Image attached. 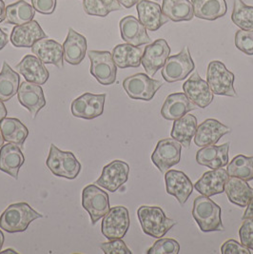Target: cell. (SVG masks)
Masks as SVG:
<instances>
[{
  "label": "cell",
  "instance_id": "obj_16",
  "mask_svg": "<svg viewBox=\"0 0 253 254\" xmlns=\"http://www.w3.org/2000/svg\"><path fill=\"white\" fill-rule=\"evenodd\" d=\"M183 90L189 99L198 108L206 109L213 100V93L207 81L203 80L197 71L185 82Z\"/></svg>",
  "mask_w": 253,
  "mask_h": 254
},
{
  "label": "cell",
  "instance_id": "obj_18",
  "mask_svg": "<svg viewBox=\"0 0 253 254\" xmlns=\"http://www.w3.org/2000/svg\"><path fill=\"white\" fill-rule=\"evenodd\" d=\"M230 127L213 118H208L202 122L196 129L194 143L199 148L215 145L220 138L230 133Z\"/></svg>",
  "mask_w": 253,
  "mask_h": 254
},
{
  "label": "cell",
  "instance_id": "obj_31",
  "mask_svg": "<svg viewBox=\"0 0 253 254\" xmlns=\"http://www.w3.org/2000/svg\"><path fill=\"white\" fill-rule=\"evenodd\" d=\"M112 56L115 65L120 69L138 68L142 64L143 50L127 43L119 44L114 48Z\"/></svg>",
  "mask_w": 253,
  "mask_h": 254
},
{
  "label": "cell",
  "instance_id": "obj_8",
  "mask_svg": "<svg viewBox=\"0 0 253 254\" xmlns=\"http://www.w3.org/2000/svg\"><path fill=\"white\" fill-rule=\"evenodd\" d=\"M88 57L92 76L103 86L113 85L116 81L117 68L112 54L108 51H90Z\"/></svg>",
  "mask_w": 253,
  "mask_h": 254
},
{
  "label": "cell",
  "instance_id": "obj_21",
  "mask_svg": "<svg viewBox=\"0 0 253 254\" xmlns=\"http://www.w3.org/2000/svg\"><path fill=\"white\" fill-rule=\"evenodd\" d=\"M42 38H47L45 32L36 20L28 23L17 25L12 29L11 42L16 48H32L35 42Z\"/></svg>",
  "mask_w": 253,
  "mask_h": 254
},
{
  "label": "cell",
  "instance_id": "obj_55",
  "mask_svg": "<svg viewBox=\"0 0 253 254\" xmlns=\"http://www.w3.org/2000/svg\"><path fill=\"white\" fill-rule=\"evenodd\" d=\"M3 1H4V0H3Z\"/></svg>",
  "mask_w": 253,
  "mask_h": 254
},
{
  "label": "cell",
  "instance_id": "obj_35",
  "mask_svg": "<svg viewBox=\"0 0 253 254\" xmlns=\"http://www.w3.org/2000/svg\"><path fill=\"white\" fill-rule=\"evenodd\" d=\"M20 76L4 61L0 71V100L7 102L17 93L19 89Z\"/></svg>",
  "mask_w": 253,
  "mask_h": 254
},
{
  "label": "cell",
  "instance_id": "obj_54",
  "mask_svg": "<svg viewBox=\"0 0 253 254\" xmlns=\"http://www.w3.org/2000/svg\"><path fill=\"white\" fill-rule=\"evenodd\" d=\"M155 1H159V0H155Z\"/></svg>",
  "mask_w": 253,
  "mask_h": 254
},
{
  "label": "cell",
  "instance_id": "obj_13",
  "mask_svg": "<svg viewBox=\"0 0 253 254\" xmlns=\"http://www.w3.org/2000/svg\"><path fill=\"white\" fill-rule=\"evenodd\" d=\"M129 166L122 160H114L103 168L100 177L94 184L103 188L108 191L115 192L124 185L128 179Z\"/></svg>",
  "mask_w": 253,
  "mask_h": 254
},
{
  "label": "cell",
  "instance_id": "obj_3",
  "mask_svg": "<svg viewBox=\"0 0 253 254\" xmlns=\"http://www.w3.org/2000/svg\"><path fill=\"white\" fill-rule=\"evenodd\" d=\"M137 216L144 233L156 239L164 237L177 224L160 207L142 206L137 210Z\"/></svg>",
  "mask_w": 253,
  "mask_h": 254
},
{
  "label": "cell",
  "instance_id": "obj_10",
  "mask_svg": "<svg viewBox=\"0 0 253 254\" xmlns=\"http://www.w3.org/2000/svg\"><path fill=\"white\" fill-rule=\"evenodd\" d=\"M129 214L127 208L116 206L110 208L101 223V231L108 240L122 239L129 228Z\"/></svg>",
  "mask_w": 253,
  "mask_h": 254
},
{
  "label": "cell",
  "instance_id": "obj_26",
  "mask_svg": "<svg viewBox=\"0 0 253 254\" xmlns=\"http://www.w3.org/2000/svg\"><path fill=\"white\" fill-rule=\"evenodd\" d=\"M15 69L23 75L26 81L38 85L45 84L50 77V73L44 66V63L32 55L25 56L15 66Z\"/></svg>",
  "mask_w": 253,
  "mask_h": 254
},
{
  "label": "cell",
  "instance_id": "obj_6",
  "mask_svg": "<svg viewBox=\"0 0 253 254\" xmlns=\"http://www.w3.org/2000/svg\"><path fill=\"white\" fill-rule=\"evenodd\" d=\"M194 68L195 65L190 53V49L189 47L185 46L179 54L169 57L167 59L161 69L162 76L168 83L184 80Z\"/></svg>",
  "mask_w": 253,
  "mask_h": 254
},
{
  "label": "cell",
  "instance_id": "obj_27",
  "mask_svg": "<svg viewBox=\"0 0 253 254\" xmlns=\"http://www.w3.org/2000/svg\"><path fill=\"white\" fill-rule=\"evenodd\" d=\"M25 158L21 149L15 144L8 143L0 150V171L18 179V173L23 166Z\"/></svg>",
  "mask_w": 253,
  "mask_h": 254
},
{
  "label": "cell",
  "instance_id": "obj_20",
  "mask_svg": "<svg viewBox=\"0 0 253 254\" xmlns=\"http://www.w3.org/2000/svg\"><path fill=\"white\" fill-rule=\"evenodd\" d=\"M119 29L122 39L132 46L146 45L151 41L147 29L132 15H126L122 18L119 22Z\"/></svg>",
  "mask_w": 253,
  "mask_h": 254
},
{
  "label": "cell",
  "instance_id": "obj_5",
  "mask_svg": "<svg viewBox=\"0 0 253 254\" xmlns=\"http://www.w3.org/2000/svg\"><path fill=\"white\" fill-rule=\"evenodd\" d=\"M234 74L226 68L225 64L219 60L209 62L207 66V84L213 94L230 97H237L233 83Z\"/></svg>",
  "mask_w": 253,
  "mask_h": 254
},
{
  "label": "cell",
  "instance_id": "obj_30",
  "mask_svg": "<svg viewBox=\"0 0 253 254\" xmlns=\"http://www.w3.org/2000/svg\"><path fill=\"white\" fill-rule=\"evenodd\" d=\"M194 16L199 19L213 21L226 15V0H191Z\"/></svg>",
  "mask_w": 253,
  "mask_h": 254
},
{
  "label": "cell",
  "instance_id": "obj_28",
  "mask_svg": "<svg viewBox=\"0 0 253 254\" xmlns=\"http://www.w3.org/2000/svg\"><path fill=\"white\" fill-rule=\"evenodd\" d=\"M64 59L70 65H79L86 56L87 39L72 28H69L67 38L63 44Z\"/></svg>",
  "mask_w": 253,
  "mask_h": 254
},
{
  "label": "cell",
  "instance_id": "obj_33",
  "mask_svg": "<svg viewBox=\"0 0 253 254\" xmlns=\"http://www.w3.org/2000/svg\"><path fill=\"white\" fill-rule=\"evenodd\" d=\"M197 127V118L195 116L186 115L177 120H174L171 132L172 138L178 141L186 149H189L191 140L194 137Z\"/></svg>",
  "mask_w": 253,
  "mask_h": 254
},
{
  "label": "cell",
  "instance_id": "obj_44",
  "mask_svg": "<svg viewBox=\"0 0 253 254\" xmlns=\"http://www.w3.org/2000/svg\"><path fill=\"white\" fill-rule=\"evenodd\" d=\"M222 254H252L251 251L244 247L242 244L237 242L236 240L230 239L224 243L221 247Z\"/></svg>",
  "mask_w": 253,
  "mask_h": 254
},
{
  "label": "cell",
  "instance_id": "obj_36",
  "mask_svg": "<svg viewBox=\"0 0 253 254\" xmlns=\"http://www.w3.org/2000/svg\"><path fill=\"white\" fill-rule=\"evenodd\" d=\"M35 8L25 0H19L7 6L5 22L12 25H22L32 21L35 17Z\"/></svg>",
  "mask_w": 253,
  "mask_h": 254
},
{
  "label": "cell",
  "instance_id": "obj_9",
  "mask_svg": "<svg viewBox=\"0 0 253 254\" xmlns=\"http://www.w3.org/2000/svg\"><path fill=\"white\" fill-rule=\"evenodd\" d=\"M82 206L89 212L93 226L103 218L111 208L108 193L96 185H88L84 188Z\"/></svg>",
  "mask_w": 253,
  "mask_h": 254
},
{
  "label": "cell",
  "instance_id": "obj_50",
  "mask_svg": "<svg viewBox=\"0 0 253 254\" xmlns=\"http://www.w3.org/2000/svg\"><path fill=\"white\" fill-rule=\"evenodd\" d=\"M7 114H8V112H7V109H6L5 105L3 103V101L0 100V122H1L3 119L6 118Z\"/></svg>",
  "mask_w": 253,
  "mask_h": 254
},
{
  "label": "cell",
  "instance_id": "obj_42",
  "mask_svg": "<svg viewBox=\"0 0 253 254\" xmlns=\"http://www.w3.org/2000/svg\"><path fill=\"white\" fill-rule=\"evenodd\" d=\"M99 248L105 254H131V251L126 247L122 239L109 240V242L101 243Z\"/></svg>",
  "mask_w": 253,
  "mask_h": 254
},
{
  "label": "cell",
  "instance_id": "obj_24",
  "mask_svg": "<svg viewBox=\"0 0 253 254\" xmlns=\"http://www.w3.org/2000/svg\"><path fill=\"white\" fill-rule=\"evenodd\" d=\"M138 12L139 21L150 32H156L163 25L169 21L162 12L161 6L158 3L141 0L136 6Z\"/></svg>",
  "mask_w": 253,
  "mask_h": 254
},
{
  "label": "cell",
  "instance_id": "obj_7",
  "mask_svg": "<svg viewBox=\"0 0 253 254\" xmlns=\"http://www.w3.org/2000/svg\"><path fill=\"white\" fill-rule=\"evenodd\" d=\"M162 86L161 81L152 79L145 73L133 74L123 81L125 92L134 100L150 101Z\"/></svg>",
  "mask_w": 253,
  "mask_h": 254
},
{
  "label": "cell",
  "instance_id": "obj_40",
  "mask_svg": "<svg viewBox=\"0 0 253 254\" xmlns=\"http://www.w3.org/2000/svg\"><path fill=\"white\" fill-rule=\"evenodd\" d=\"M180 252V244L172 238H159L154 243L148 254H178Z\"/></svg>",
  "mask_w": 253,
  "mask_h": 254
},
{
  "label": "cell",
  "instance_id": "obj_48",
  "mask_svg": "<svg viewBox=\"0 0 253 254\" xmlns=\"http://www.w3.org/2000/svg\"><path fill=\"white\" fill-rule=\"evenodd\" d=\"M123 7H125L126 9H129L131 7H133L134 5H136L141 0H117Z\"/></svg>",
  "mask_w": 253,
  "mask_h": 254
},
{
  "label": "cell",
  "instance_id": "obj_19",
  "mask_svg": "<svg viewBox=\"0 0 253 254\" xmlns=\"http://www.w3.org/2000/svg\"><path fill=\"white\" fill-rule=\"evenodd\" d=\"M230 175L223 168L207 172L194 184L196 190L205 196L211 197L223 193Z\"/></svg>",
  "mask_w": 253,
  "mask_h": 254
},
{
  "label": "cell",
  "instance_id": "obj_12",
  "mask_svg": "<svg viewBox=\"0 0 253 254\" xmlns=\"http://www.w3.org/2000/svg\"><path fill=\"white\" fill-rule=\"evenodd\" d=\"M105 100L106 93H84L71 102V114L74 117L87 120L99 117L103 115Z\"/></svg>",
  "mask_w": 253,
  "mask_h": 254
},
{
  "label": "cell",
  "instance_id": "obj_25",
  "mask_svg": "<svg viewBox=\"0 0 253 254\" xmlns=\"http://www.w3.org/2000/svg\"><path fill=\"white\" fill-rule=\"evenodd\" d=\"M196 109V105L189 99L185 93H172L162 106L161 116L166 120L174 121Z\"/></svg>",
  "mask_w": 253,
  "mask_h": 254
},
{
  "label": "cell",
  "instance_id": "obj_14",
  "mask_svg": "<svg viewBox=\"0 0 253 254\" xmlns=\"http://www.w3.org/2000/svg\"><path fill=\"white\" fill-rule=\"evenodd\" d=\"M171 48L168 42L160 38L155 40L153 43L145 48L141 63L146 70L147 74L152 77L154 74L161 69L167 59L170 57Z\"/></svg>",
  "mask_w": 253,
  "mask_h": 254
},
{
  "label": "cell",
  "instance_id": "obj_15",
  "mask_svg": "<svg viewBox=\"0 0 253 254\" xmlns=\"http://www.w3.org/2000/svg\"><path fill=\"white\" fill-rule=\"evenodd\" d=\"M19 103L26 108L33 118L46 106V99L43 89L40 85L23 81L19 85L17 92Z\"/></svg>",
  "mask_w": 253,
  "mask_h": 254
},
{
  "label": "cell",
  "instance_id": "obj_37",
  "mask_svg": "<svg viewBox=\"0 0 253 254\" xmlns=\"http://www.w3.org/2000/svg\"><path fill=\"white\" fill-rule=\"evenodd\" d=\"M227 172L230 176L238 177L247 182L253 180V156L239 154L230 161Z\"/></svg>",
  "mask_w": 253,
  "mask_h": 254
},
{
  "label": "cell",
  "instance_id": "obj_22",
  "mask_svg": "<svg viewBox=\"0 0 253 254\" xmlns=\"http://www.w3.org/2000/svg\"><path fill=\"white\" fill-rule=\"evenodd\" d=\"M32 53L44 64H53L58 69H63L64 51L63 46L58 41L42 38L32 47Z\"/></svg>",
  "mask_w": 253,
  "mask_h": 254
},
{
  "label": "cell",
  "instance_id": "obj_39",
  "mask_svg": "<svg viewBox=\"0 0 253 254\" xmlns=\"http://www.w3.org/2000/svg\"><path fill=\"white\" fill-rule=\"evenodd\" d=\"M231 20L243 31H253V7L242 0H234Z\"/></svg>",
  "mask_w": 253,
  "mask_h": 254
},
{
  "label": "cell",
  "instance_id": "obj_41",
  "mask_svg": "<svg viewBox=\"0 0 253 254\" xmlns=\"http://www.w3.org/2000/svg\"><path fill=\"white\" fill-rule=\"evenodd\" d=\"M235 46L244 54L253 56V31H238L235 34Z\"/></svg>",
  "mask_w": 253,
  "mask_h": 254
},
{
  "label": "cell",
  "instance_id": "obj_38",
  "mask_svg": "<svg viewBox=\"0 0 253 254\" xmlns=\"http://www.w3.org/2000/svg\"><path fill=\"white\" fill-rule=\"evenodd\" d=\"M84 11L92 16L106 17L109 13L122 10L117 0H83Z\"/></svg>",
  "mask_w": 253,
  "mask_h": 254
},
{
  "label": "cell",
  "instance_id": "obj_11",
  "mask_svg": "<svg viewBox=\"0 0 253 254\" xmlns=\"http://www.w3.org/2000/svg\"><path fill=\"white\" fill-rule=\"evenodd\" d=\"M182 145L173 138L160 140L151 154V161L162 174L167 173L181 159Z\"/></svg>",
  "mask_w": 253,
  "mask_h": 254
},
{
  "label": "cell",
  "instance_id": "obj_51",
  "mask_svg": "<svg viewBox=\"0 0 253 254\" xmlns=\"http://www.w3.org/2000/svg\"><path fill=\"white\" fill-rule=\"evenodd\" d=\"M4 234H3V232L1 231L0 230V252H1V250H2V247H3V244H4Z\"/></svg>",
  "mask_w": 253,
  "mask_h": 254
},
{
  "label": "cell",
  "instance_id": "obj_4",
  "mask_svg": "<svg viewBox=\"0 0 253 254\" xmlns=\"http://www.w3.org/2000/svg\"><path fill=\"white\" fill-rule=\"evenodd\" d=\"M46 165L50 172L58 177L75 179L81 172L80 162L71 151L59 150L55 144L50 147Z\"/></svg>",
  "mask_w": 253,
  "mask_h": 254
},
{
  "label": "cell",
  "instance_id": "obj_46",
  "mask_svg": "<svg viewBox=\"0 0 253 254\" xmlns=\"http://www.w3.org/2000/svg\"><path fill=\"white\" fill-rule=\"evenodd\" d=\"M252 218L253 219V199H252V201L249 203V205L247 206L246 208V211L242 217V219H250Z\"/></svg>",
  "mask_w": 253,
  "mask_h": 254
},
{
  "label": "cell",
  "instance_id": "obj_52",
  "mask_svg": "<svg viewBox=\"0 0 253 254\" xmlns=\"http://www.w3.org/2000/svg\"><path fill=\"white\" fill-rule=\"evenodd\" d=\"M0 254H18V253L15 252L14 250H12V249H7V250H5L3 252H0Z\"/></svg>",
  "mask_w": 253,
  "mask_h": 254
},
{
  "label": "cell",
  "instance_id": "obj_47",
  "mask_svg": "<svg viewBox=\"0 0 253 254\" xmlns=\"http://www.w3.org/2000/svg\"><path fill=\"white\" fill-rule=\"evenodd\" d=\"M9 42V39H8V35L3 32V30L0 28V51L2 49H4V47L6 46Z\"/></svg>",
  "mask_w": 253,
  "mask_h": 254
},
{
  "label": "cell",
  "instance_id": "obj_45",
  "mask_svg": "<svg viewBox=\"0 0 253 254\" xmlns=\"http://www.w3.org/2000/svg\"><path fill=\"white\" fill-rule=\"evenodd\" d=\"M35 11L42 14H51L55 12L57 0H31Z\"/></svg>",
  "mask_w": 253,
  "mask_h": 254
},
{
  "label": "cell",
  "instance_id": "obj_53",
  "mask_svg": "<svg viewBox=\"0 0 253 254\" xmlns=\"http://www.w3.org/2000/svg\"><path fill=\"white\" fill-rule=\"evenodd\" d=\"M4 137H3V135H2V132H1V130H0V148L3 146V144H4Z\"/></svg>",
  "mask_w": 253,
  "mask_h": 254
},
{
  "label": "cell",
  "instance_id": "obj_34",
  "mask_svg": "<svg viewBox=\"0 0 253 254\" xmlns=\"http://www.w3.org/2000/svg\"><path fill=\"white\" fill-rule=\"evenodd\" d=\"M0 130L4 140L22 148L29 135V129L17 118L6 117L0 122Z\"/></svg>",
  "mask_w": 253,
  "mask_h": 254
},
{
  "label": "cell",
  "instance_id": "obj_1",
  "mask_svg": "<svg viewBox=\"0 0 253 254\" xmlns=\"http://www.w3.org/2000/svg\"><path fill=\"white\" fill-rule=\"evenodd\" d=\"M43 215L25 202L10 205L0 216V229L9 233L24 232L35 219Z\"/></svg>",
  "mask_w": 253,
  "mask_h": 254
},
{
  "label": "cell",
  "instance_id": "obj_23",
  "mask_svg": "<svg viewBox=\"0 0 253 254\" xmlns=\"http://www.w3.org/2000/svg\"><path fill=\"white\" fill-rule=\"evenodd\" d=\"M230 146V143L227 142L221 146L210 145L203 147L196 153L197 164L212 170L224 168L229 164Z\"/></svg>",
  "mask_w": 253,
  "mask_h": 254
},
{
  "label": "cell",
  "instance_id": "obj_17",
  "mask_svg": "<svg viewBox=\"0 0 253 254\" xmlns=\"http://www.w3.org/2000/svg\"><path fill=\"white\" fill-rule=\"evenodd\" d=\"M167 192L175 197L181 206L191 195L194 186L187 174L175 170H169L165 174Z\"/></svg>",
  "mask_w": 253,
  "mask_h": 254
},
{
  "label": "cell",
  "instance_id": "obj_29",
  "mask_svg": "<svg viewBox=\"0 0 253 254\" xmlns=\"http://www.w3.org/2000/svg\"><path fill=\"white\" fill-rule=\"evenodd\" d=\"M225 192L230 203L241 208H246L253 199V188L247 181L238 177H229L225 187Z\"/></svg>",
  "mask_w": 253,
  "mask_h": 254
},
{
  "label": "cell",
  "instance_id": "obj_32",
  "mask_svg": "<svg viewBox=\"0 0 253 254\" xmlns=\"http://www.w3.org/2000/svg\"><path fill=\"white\" fill-rule=\"evenodd\" d=\"M162 12L173 22L190 21L194 17L193 6L190 0H163Z\"/></svg>",
  "mask_w": 253,
  "mask_h": 254
},
{
  "label": "cell",
  "instance_id": "obj_49",
  "mask_svg": "<svg viewBox=\"0 0 253 254\" xmlns=\"http://www.w3.org/2000/svg\"><path fill=\"white\" fill-rule=\"evenodd\" d=\"M6 18V6L3 0H0V23L5 21Z\"/></svg>",
  "mask_w": 253,
  "mask_h": 254
},
{
  "label": "cell",
  "instance_id": "obj_2",
  "mask_svg": "<svg viewBox=\"0 0 253 254\" xmlns=\"http://www.w3.org/2000/svg\"><path fill=\"white\" fill-rule=\"evenodd\" d=\"M192 217L203 232L225 231L221 207L209 197H196L193 202Z\"/></svg>",
  "mask_w": 253,
  "mask_h": 254
},
{
  "label": "cell",
  "instance_id": "obj_43",
  "mask_svg": "<svg viewBox=\"0 0 253 254\" xmlns=\"http://www.w3.org/2000/svg\"><path fill=\"white\" fill-rule=\"evenodd\" d=\"M239 237L244 247L253 251V219L243 220V224L239 230Z\"/></svg>",
  "mask_w": 253,
  "mask_h": 254
}]
</instances>
